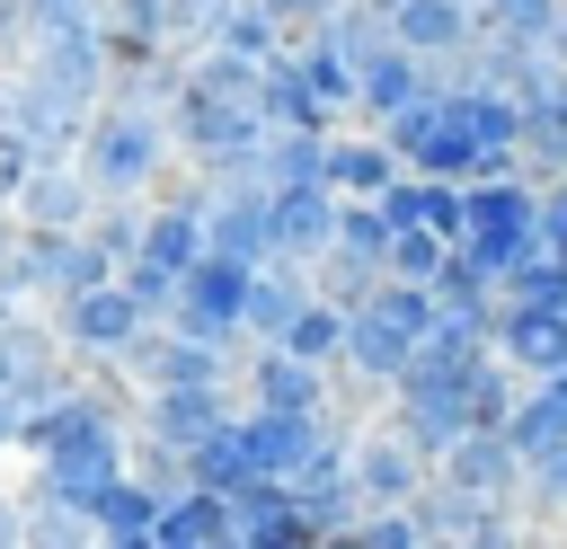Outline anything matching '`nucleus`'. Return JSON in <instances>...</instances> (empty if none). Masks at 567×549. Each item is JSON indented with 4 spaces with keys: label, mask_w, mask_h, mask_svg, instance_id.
<instances>
[{
    "label": "nucleus",
    "mask_w": 567,
    "mask_h": 549,
    "mask_svg": "<svg viewBox=\"0 0 567 549\" xmlns=\"http://www.w3.org/2000/svg\"><path fill=\"white\" fill-rule=\"evenodd\" d=\"M71 159H80V177H89L97 195H159V177L177 168V142H168V115H159V106L97 97Z\"/></svg>",
    "instance_id": "f257e3e1"
},
{
    "label": "nucleus",
    "mask_w": 567,
    "mask_h": 549,
    "mask_svg": "<svg viewBox=\"0 0 567 549\" xmlns=\"http://www.w3.org/2000/svg\"><path fill=\"white\" fill-rule=\"evenodd\" d=\"M53 328H62L71 363H115V354H124V345L151 328V310L124 292V274H106V283H89V292L53 301Z\"/></svg>",
    "instance_id": "f03ea898"
},
{
    "label": "nucleus",
    "mask_w": 567,
    "mask_h": 549,
    "mask_svg": "<svg viewBox=\"0 0 567 549\" xmlns=\"http://www.w3.org/2000/svg\"><path fill=\"white\" fill-rule=\"evenodd\" d=\"M18 71L35 89L71 97V106H97L106 97V27H35L27 53H18Z\"/></svg>",
    "instance_id": "7ed1b4c3"
},
{
    "label": "nucleus",
    "mask_w": 567,
    "mask_h": 549,
    "mask_svg": "<svg viewBox=\"0 0 567 549\" xmlns=\"http://www.w3.org/2000/svg\"><path fill=\"white\" fill-rule=\"evenodd\" d=\"M346 425H337V407H257V398H239V443H248V460L266 469V478H292L319 443H337Z\"/></svg>",
    "instance_id": "20e7f679"
},
{
    "label": "nucleus",
    "mask_w": 567,
    "mask_h": 549,
    "mask_svg": "<svg viewBox=\"0 0 567 549\" xmlns=\"http://www.w3.org/2000/svg\"><path fill=\"white\" fill-rule=\"evenodd\" d=\"M248 274H257V266H239V257L204 248V257L177 274V301H168V319H177V328H195V336H239V310H248Z\"/></svg>",
    "instance_id": "39448f33"
},
{
    "label": "nucleus",
    "mask_w": 567,
    "mask_h": 549,
    "mask_svg": "<svg viewBox=\"0 0 567 549\" xmlns=\"http://www.w3.org/2000/svg\"><path fill=\"white\" fill-rule=\"evenodd\" d=\"M425 460H443L461 434H470V381H425V372H399V390H390V407H381Z\"/></svg>",
    "instance_id": "423d86ee"
},
{
    "label": "nucleus",
    "mask_w": 567,
    "mask_h": 549,
    "mask_svg": "<svg viewBox=\"0 0 567 549\" xmlns=\"http://www.w3.org/2000/svg\"><path fill=\"white\" fill-rule=\"evenodd\" d=\"M230 407H239V390H230V381H168V390H142L133 434H151V443H168V452H195Z\"/></svg>",
    "instance_id": "0eeeda50"
},
{
    "label": "nucleus",
    "mask_w": 567,
    "mask_h": 549,
    "mask_svg": "<svg viewBox=\"0 0 567 549\" xmlns=\"http://www.w3.org/2000/svg\"><path fill=\"white\" fill-rule=\"evenodd\" d=\"M346 460H354V496L363 505H416V487L434 478V460L381 416V425H363V434H346Z\"/></svg>",
    "instance_id": "6e6552de"
},
{
    "label": "nucleus",
    "mask_w": 567,
    "mask_h": 549,
    "mask_svg": "<svg viewBox=\"0 0 567 549\" xmlns=\"http://www.w3.org/2000/svg\"><path fill=\"white\" fill-rule=\"evenodd\" d=\"M239 398H257V407H337V372L310 363V354H292L284 336H266L239 363Z\"/></svg>",
    "instance_id": "1a4fd4ad"
},
{
    "label": "nucleus",
    "mask_w": 567,
    "mask_h": 549,
    "mask_svg": "<svg viewBox=\"0 0 567 549\" xmlns=\"http://www.w3.org/2000/svg\"><path fill=\"white\" fill-rule=\"evenodd\" d=\"M425 89H443V71H434L425 53H408L399 35H381V44L354 62V115H363V124H390V115L416 106Z\"/></svg>",
    "instance_id": "9d476101"
},
{
    "label": "nucleus",
    "mask_w": 567,
    "mask_h": 549,
    "mask_svg": "<svg viewBox=\"0 0 567 549\" xmlns=\"http://www.w3.org/2000/svg\"><path fill=\"white\" fill-rule=\"evenodd\" d=\"M204 186V177H195ZM204 248L239 257V266H266L275 257V213H266V186H204Z\"/></svg>",
    "instance_id": "9b49d317"
},
{
    "label": "nucleus",
    "mask_w": 567,
    "mask_h": 549,
    "mask_svg": "<svg viewBox=\"0 0 567 549\" xmlns=\"http://www.w3.org/2000/svg\"><path fill=\"white\" fill-rule=\"evenodd\" d=\"M434 478H452V487H470V496H496V505H523V452H514L505 425H470V434L434 460Z\"/></svg>",
    "instance_id": "f8f14e48"
},
{
    "label": "nucleus",
    "mask_w": 567,
    "mask_h": 549,
    "mask_svg": "<svg viewBox=\"0 0 567 549\" xmlns=\"http://www.w3.org/2000/svg\"><path fill=\"white\" fill-rule=\"evenodd\" d=\"M9 213H18V221H35V230H80V221L97 213V186H89V177H80V159L62 151V159H35V168L18 177Z\"/></svg>",
    "instance_id": "ddd939ff"
},
{
    "label": "nucleus",
    "mask_w": 567,
    "mask_h": 549,
    "mask_svg": "<svg viewBox=\"0 0 567 549\" xmlns=\"http://www.w3.org/2000/svg\"><path fill=\"white\" fill-rule=\"evenodd\" d=\"M284 487L301 496V514L319 522V540H346V531H354V514H363V496H354V460H346V434H337V443H319Z\"/></svg>",
    "instance_id": "4468645a"
},
{
    "label": "nucleus",
    "mask_w": 567,
    "mask_h": 549,
    "mask_svg": "<svg viewBox=\"0 0 567 549\" xmlns=\"http://www.w3.org/2000/svg\"><path fill=\"white\" fill-rule=\"evenodd\" d=\"M478 0H390V35L408 44V53H425L434 71L443 62H461L470 44H478Z\"/></svg>",
    "instance_id": "2eb2a0df"
},
{
    "label": "nucleus",
    "mask_w": 567,
    "mask_h": 549,
    "mask_svg": "<svg viewBox=\"0 0 567 549\" xmlns=\"http://www.w3.org/2000/svg\"><path fill=\"white\" fill-rule=\"evenodd\" d=\"M496 354L532 381L567 363V301H496Z\"/></svg>",
    "instance_id": "dca6fc26"
},
{
    "label": "nucleus",
    "mask_w": 567,
    "mask_h": 549,
    "mask_svg": "<svg viewBox=\"0 0 567 549\" xmlns=\"http://www.w3.org/2000/svg\"><path fill=\"white\" fill-rule=\"evenodd\" d=\"M266 213H275V257H319L337 239V186L328 177H301V186H266Z\"/></svg>",
    "instance_id": "f3484780"
},
{
    "label": "nucleus",
    "mask_w": 567,
    "mask_h": 549,
    "mask_svg": "<svg viewBox=\"0 0 567 549\" xmlns=\"http://www.w3.org/2000/svg\"><path fill=\"white\" fill-rule=\"evenodd\" d=\"M310 292H319V283H310V266H301V257H266V266L248 274V310H239V336H248V345L284 336V328H292V310H301Z\"/></svg>",
    "instance_id": "a211bd4d"
},
{
    "label": "nucleus",
    "mask_w": 567,
    "mask_h": 549,
    "mask_svg": "<svg viewBox=\"0 0 567 549\" xmlns=\"http://www.w3.org/2000/svg\"><path fill=\"white\" fill-rule=\"evenodd\" d=\"M213 540H239V505L204 478H186L168 505H159V549H213Z\"/></svg>",
    "instance_id": "6ab92c4d"
},
{
    "label": "nucleus",
    "mask_w": 567,
    "mask_h": 549,
    "mask_svg": "<svg viewBox=\"0 0 567 549\" xmlns=\"http://www.w3.org/2000/svg\"><path fill=\"white\" fill-rule=\"evenodd\" d=\"M230 505H239V540H248V549H284V540H319V522L301 514V496H292L284 478H248V487H239Z\"/></svg>",
    "instance_id": "aec40b11"
},
{
    "label": "nucleus",
    "mask_w": 567,
    "mask_h": 549,
    "mask_svg": "<svg viewBox=\"0 0 567 549\" xmlns=\"http://www.w3.org/2000/svg\"><path fill=\"white\" fill-rule=\"evenodd\" d=\"M505 434H514V452H523V460H532V452H549V443H567V363H558V372H532V381L514 390Z\"/></svg>",
    "instance_id": "412c9836"
},
{
    "label": "nucleus",
    "mask_w": 567,
    "mask_h": 549,
    "mask_svg": "<svg viewBox=\"0 0 567 549\" xmlns=\"http://www.w3.org/2000/svg\"><path fill=\"white\" fill-rule=\"evenodd\" d=\"M399 177V151H390V133L372 124V133H337L328 124V186L337 195H381Z\"/></svg>",
    "instance_id": "4be33fe9"
},
{
    "label": "nucleus",
    "mask_w": 567,
    "mask_h": 549,
    "mask_svg": "<svg viewBox=\"0 0 567 549\" xmlns=\"http://www.w3.org/2000/svg\"><path fill=\"white\" fill-rule=\"evenodd\" d=\"M159 505H168V496H159L151 478H133V469H124V478H115V487L89 505V522H97V540L142 549V540H159Z\"/></svg>",
    "instance_id": "5701e85b"
},
{
    "label": "nucleus",
    "mask_w": 567,
    "mask_h": 549,
    "mask_svg": "<svg viewBox=\"0 0 567 549\" xmlns=\"http://www.w3.org/2000/svg\"><path fill=\"white\" fill-rule=\"evenodd\" d=\"M292 71H301V89L319 97L328 124L354 115V53H346V44H328V35H292Z\"/></svg>",
    "instance_id": "b1692460"
},
{
    "label": "nucleus",
    "mask_w": 567,
    "mask_h": 549,
    "mask_svg": "<svg viewBox=\"0 0 567 549\" xmlns=\"http://www.w3.org/2000/svg\"><path fill=\"white\" fill-rule=\"evenodd\" d=\"M186 478H204V487H221V496H239L248 478H266V469L248 460V443H239V407H230V416H221V425L186 452Z\"/></svg>",
    "instance_id": "393cba45"
},
{
    "label": "nucleus",
    "mask_w": 567,
    "mask_h": 549,
    "mask_svg": "<svg viewBox=\"0 0 567 549\" xmlns=\"http://www.w3.org/2000/svg\"><path fill=\"white\" fill-rule=\"evenodd\" d=\"M328 177V124H275L266 133V186H301Z\"/></svg>",
    "instance_id": "a878e982"
},
{
    "label": "nucleus",
    "mask_w": 567,
    "mask_h": 549,
    "mask_svg": "<svg viewBox=\"0 0 567 549\" xmlns=\"http://www.w3.org/2000/svg\"><path fill=\"white\" fill-rule=\"evenodd\" d=\"M204 44H230V53L266 62V53H284L292 35L275 27V9H266V0H221V9H213V35H204Z\"/></svg>",
    "instance_id": "bb28decb"
},
{
    "label": "nucleus",
    "mask_w": 567,
    "mask_h": 549,
    "mask_svg": "<svg viewBox=\"0 0 567 549\" xmlns=\"http://www.w3.org/2000/svg\"><path fill=\"white\" fill-rule=\"evenodd\" d=\"M257 106H266V124H328V115H319V97H310V89H301V71H292V44L257 62Z\"/></svg>",
    "instance_id": "cd10ccee"
},
{
    "label": "nucleus",
    "mask_w": 567,
    "mask_h": 549,
    "mask_svg": "<svg viewBox=\"0 0 567 549\" xmlns=\"http://www.w3.org/2000/svg\"><path fill=\"white\" fill-rule=\"evenodd\" d=\"M284 345L337 372V354H346V301H328V292H310V301L292 310V328H284Z\"/></svg>",
    "instance_id": "c85d7f7f"
},
{
    "label": "nucleus",
    "mask_w": 567,
    "mask_h": 549,
    "mask_svg": "<svg viewBox=\"0 0 567 549\" xmlns=\"http://www.w3.org/2000/svg\"><path fill=\"white\" fill-rule=\"evenodd\" d=\"M18 496H27V540H97V522H89V505H71L62 487H44V478H27Z\"/></svg>",
    "instance_id": "c756f323"
},
{
    "label": "nucleus",
    "mask_w": 567,
    "mask_h": 549,
    "mask_svg": "<svg viewBox=\"0 0 567 549\" xmlns=\"http://www.w3.org/2000/svg\"><path fill=\"white\" fill-rule=\"evenodd\" d=\"M514 390H523V372H514L505 354H487V363L470 372V425H505V407H514Z\"/></svg>",
    "instance_id": "7c9ffc66"
},
{
    "label": "nucleus",
    "mask_w": 567,
    "mask_h": 549,
    "mask_svg": "<svg viewBox=\"0 0 567 549\" xmlns=\"http://www.w3.org/2000/svg\"><path fill=\"white\" fill-rule=\"evenodd\" d=\"M115 274H124V292H133L151 319H168V301H177V266H159V257H142V248H133Z\"/></svg>",
    "instance_id": "2f4dec72"
},
{
    "label": "nucleus",
    "mask_w": 567,
    "mask_h": 549,
    "mask_svg": "<svg viewBox=\"0 0 567 549\" xmlns=\"http://www.w3.org/2000/svg\"><path fill=\"white\" fill-rule=\"evenodd\" d=\"M523 505L567 514V443H549V452H532V460H523Z\"/></svg>",
    "instance_id": "473e14b6"
},
{
    "label": "nucleus",
    "mask_w": 567,
    "mask_h": 549,
    "mask_svg": "<svg viewBox=\"0 0 567 549\" xmlns=\"http://www.w3.org/2000/svg\"><path fill=\"white\" fill-rule=\"evenodd\" d=\"M478 18H487L496 35H540V44H549V27H558V0H478Z\"/></svg>",
    "instance_id": "72a5a7b5"
},
{
    "label": "nucleus",
    "mask_w": 567,
    "mask_h": 549,
    "mask_svg": "<svg viewBox=\"0 0 567 549\" xmlns=\"http://www.w3.org/2000/svg\"><path fill=\"white\" fill-rule=\"evenodd\" d=\"M27 35H35V18H27V0H0V71L27 53Z\"/></svg>",
    "instance_id": "f704fd0d"
},
{
    "label": "nucleus",
    "mask_w": 567,
    "mask_h": 549,
    "mask_svg": "<svg viewBox=\"0 0 567 549\" xmlns=\"http://www.w3.org/2000/svg\"><path fill=\"white\" fill-rule=\"evenodd\" d=\"M266 9H275V27H284V35H310V27H319L337 0H266Z\"/></svg>",
    "instance_id": "c9c22d12"
},
{
    "label": "nucleus",
    "mask_w": 567,
    "mask_h": 549,
    "mask_svg": "<svg viewBox=\"0 0 567 549\" xmlns=\"http://www.w3.org/2000/svg\"><path fill=\"white\" fill-rule=\"evenodd\" d=\"M27 168H35V151H27V142H9V133H0V195H18V177H27Z\"/></svg>",
    "instance_id": "e433bc0d"
},
{
    "label": "nucleus",
    "mask_w": 567,
    "mask_h": 549,
    "mask_svg": "<svg viewBox=\"0 0 567 549\" xmlns=\"http://www.w3.org/2000/svg\"><path fill=\"white\" fill-rule=\"evenodd\" d=\"M9 540H27V496H18V487H0V549H9Z\"/></svg>",
    "instance_id": "4c0bfd02"
},
{
    "label": "nucleus",
    "mask_w": 567,
    "mask_h": 549,
    "mask_svg": "<svg viewBox=\"0 0 567 549\" xmlns=\"http://www.w3.org/2000/svg\"><path fill=\"white\" fill-rule=\"evenodd\" d=\"M9 443H18V398L0 390V452H9Z\"/></svg>",
    "instance_id": "58836bf2"
},
{
    "label": "nucleus",
    "mask_w": 567,
    "mask_h": 549,
    "mask_svg": "<svg viewBox=\"0 0 567 549\" xmlns=\"http://www.w3.org/2000/svg\"><path fill=\"white\" fill-rule=\"evenodd\" d=\"M9 230H18V213H9V195H0V248H9Z\"/></svg>",
    "instance_id": "ea45409f"
},
{
    "label": "nucleus",
    "mask_w": 567,
    "mask_h": 549,
    "mask_svg": "<svg viewBox=\"0 0 567 549\" xmlns=\"http://www.w3.org/2000/svg\"><path fill=\"white\" fill-rule=\"evenodd\" d=\"M0 390H9V354H0Z\"/></svg>",
    "instance_id": "a19ab883"
},
{
    "label": "nucleus",
    "mask_w": 567,
    "mask_h": 549,
    "mask_svg": "<svg viewBox=\"0 0 567 549\" xmlns=\"http://www.w3.org/2000/svg\"><path fill=\"white\" fill-rule=\"evenodd\" d=\"M381 9H390V0H381Z\"/></svg>",
    "instance_id": "79ce46f5"
}]
</instances>
